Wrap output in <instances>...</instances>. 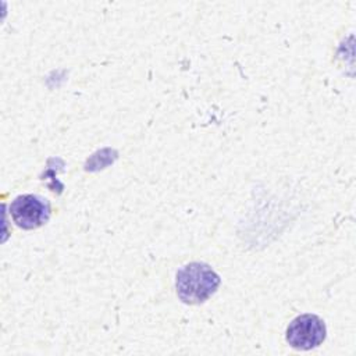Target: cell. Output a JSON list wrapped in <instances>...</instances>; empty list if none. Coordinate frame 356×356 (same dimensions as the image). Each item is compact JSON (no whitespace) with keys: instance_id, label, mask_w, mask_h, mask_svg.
<instances>
[{"instance_id":"obj_3","label":"cell","mask_w":356,"mask_h":356,"mask_svg":"<svg viewBox=\"0 0 356 356\" xmlns=\"http://www.w3.org/2000/svg\"><path fill=\"white\" fill-rule=\"evenodd\" d=\"M10 214L15 225L22 229H36L47 222L50 204L38 195H19L10 204Z\"/></svg>"},{"instance_id":"obj_2","label":"cell","mask_w":356,"mask_h":356,"mask_svg":"<svg viewBox=\"0 0 356 356\" xmlns=\"http://www.w3.org/2000/svg\"><path fill=\"white\" fill-rule=\"evenodd\" d=\"M325 324L316 314H300L295 317L286 328V342L299 350L317 348L325 339Z\"/></svg>"},{"instance_id":"obj_1","label":"cell","mask_w":356,"mask_h":356,"mask_svg":"<svg viewBox=\"0 0 356 356\" xmlns=\"http://www.w3.org/2000/svg\"><path fill=\"white\" fill-rule=\"evenodd\" d=\"M218 285V274L206 263L193 261L184 266L177 273V295L188 305L203 303L217 291Z\"/></svg>"}]
</instances>
